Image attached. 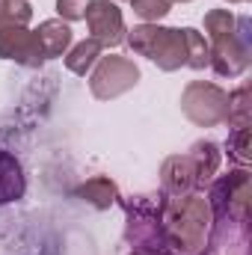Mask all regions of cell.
I'll return each mask as SVG.
<instances>
[{
    "label": "cell",
    "mask_w": 252,
    "mask_h": 255,
    "mask_svg": "<svg viewBox=\"0 0 252 255\" xmlns=\"http://www.w3.org/2000/svg\"><path fill=\"white\" fill-rule=\"evenodd\" d=\"M211 205L199 193L172 196L160 205L163 247L172 255H202L211 232Z\"/></svg>",
    "instance_id": "cell-1"
},
{
    "label": "cell",
    "mask_w": 252,
    "mask_h": 255,
    "mask_svg": "<svg viewBox=\"0 0 252 255\" xmlns=\"http://www.w3.org/2000/svg\"><path fill=\"white\" fill-rule=\"evenodd\" d=\"M125 42L133 48V54L148 57L160 71H175L187 65V48L184 36L175 27H157V24H139L125 33Z\"/></svg>",
    "instance_id": "cell-2"
},
{
    "label": "cell",
    "mask_w": 252,
    "mask_h": 255,
    "mask_svg": "<svg viewBox=\"0 0 252 255\" xmlns=\"http://www.w3.org/2000/svg\"><path fill=\"white\" fill-rule=\"evenodd\" d=\"M181 113L199 128L223 125L229 116V92L220 89L217 83L193 80L181 92Z\"/></svg>",
    "instance_id": "cell-3"
},
{
    "label": "cell",
    "mask_w": 252,
    "mask_h": 255,
    "mask_svg": "<svg viewBox=\"0 0 252 255\" xmlns=\"http://www.w3.org/2000/svg\"><path fill=\"white\" fill-rule=\"evenodd\" d=\"M252 181L247 169L229 172L214 181L211 187V217L214 220H250Z\"/></svg>",
    "instance_id": "cell-4"
},
{
    "label": "cell",
    "mask_w": 252,
    "mask_h": 255,
    "mask_svg": "<svg viewBox=\"0 0 252 255\" xmlns=\"http://www.w3.org/2000/svg\"><path fill=\"white\" fill-rule=\"evenodd\" d=\"M160 205L151 196H133L125 205L127 211V244L133 250H160L163 253V232H160Z\"/></svg>",
    "instance_id": "cell-5"
},
{
    "label": "cell",
    "mask_w": 252,
    "mask_h": 255,
    "mask_svg": "<svg viewBox=\"0 0 252 255\" xmlns=\"http://www.w3.org/2000/svg\"><path fill=\"white\" fill-rule=\"evenodd\" d=\"M139 83V68L133 65V60L127 57H101L92 77H89V92L98 98V101H110V98H119L125 95L127 89H133Z\"/></svg>",
    "instance_id": "cell-6"
},
{
    "label": "cell",
    "mask_w": 252,
    "mask_h": 255,
    "mask_svg": "<svg viewBox=\"0 0 252 255\" xmlns=\"http://www.w3.org/2000/svg\"><path fill=\"white\" fill-rule=\"evenodd\" d=\"M250 21L238 18V30L211 39V65L220 77H241L250 68Z\"/></svg>",
    "instance_id": "cell-7"
},
{
    "label": "cell",
    "mask_w": 252,
    "mask_h": 255,
    "mask_svg": "<svg viewBox=\"0 0 252 255\" xmlns=\"http://www.w3.org/2000/svg\"><path fill=\"white\" fill-rule=\"evenodd\" d=\"M86 24H89V33L92 39L101 45V48H116L125 42V18H122V9L110 0H92L89 9H86Z\"/></svg>",
    "instance_id": "cell-8"
},
{
    "label": "cell",
    "mask_w": 252,
    "mask_h": 255,
    "mask_svg": "<svg viewBox=\"0 0 252 255\" xmlns=\"http://www.w3.org/2000/svg\"><path fill=\"white\" fill-rule=\"evenodd\" d=\"M0 60H12L27 68H39L45 63V54L39 48V39L27 27H3L0 30Z\"/></svg>",
    "instance_id": "cell-9"
},
{
    "label": "cell",
    "mask_w": 252,
    "mask_h": 255,
    "mask_svg": "<svg viewBox=\"0 0 252 255\" xmlns=\"http://www.w3.org/2000/svg\"><path fill=\"white\" fill-rule=\"evenodd\" d=\"M160 184H163V193H169V196H184L196 187V169H193L190 154H175V157L163 160Z\"/></svg>",
    "instance_id": "cell-10"
},
{
    "label": "cell",
    "mask_w": 252,
    "mask_h": 255,
    "mask_svg": "<svg viewBox=\"0 0 252 255\" xmlns=\"http://www.w3.org/2000/svg\"><path fill=\"white\" fill-rule=\"evenodd\" d=\"M39 39V48L45 54V60L51 57H63L65 51L71 48V27L65 24L63 18H48L39 24V30H33Z\"/></svg>",
    "instance_id": "cell-11"
},
{
    "label": "cell",
    "mask_w": 252,
    "mask_h": 255,
    "mask_svg": "<svg viewBox=\"0 0 252 255\" xmlns=\"http://www.w3.org/2000/svg\"><path fill=\"white\" fill-rule=\"evenodd\" d=\"M24 190H27V178H24L18 157L9 154L6 148H0V205L18 202Z\"/></svg>",
    "instance_id": "cell-12"
},
{
    "label": "cell",
    "mask_w": 252,
    "mask_h": 255,
    "mask_svg": "<svg viewBox=\"0 0 252 255\" xmlns=\"http://www.w3.org/2000/svg\"><path fill=\"white\" fill-rule=\"evenodd\" d=\"M187 154H190V160H193V169H196V187L208 184L217 175V169H220V148L214 142L202 139V142H196L190 148Z\"/></svg>",
    "instance_id": "cell-13"
},
{
    "label": "cell",
    "mask_w": 252,
    "mask_h": 255,
    "mask_svg": "<svg viewBox=\"0 0 252 255\" xmlns=\"http://www.w3.org/2000/svg\"><path fill=\"white\" fill-rule=\"evenodd\" d=\"M74 193H77L83 202H89L92 208H98V211H107V208L119 199V187H116L110 178H104V175L83 181V184H80Z\"/></svg>",
    "instance_id": "cell-14"
},
{
    "label": "cell",
    "mask_w": 252,
    "mask_h": 255,
    "mask_svg": "<svg viewBox=\"0 0 252 255\" xmlns=\"http://www.w3.org/2000/svg\"><path fill=\"white\" fill-rule=\"evenodd\" d=\"M98 60H101V45H98L95 39H83V42H77V45L65 54V68L83 77Z\"/></svg>",
    "instance_id": "cell-15"
},
{
    "label": "cell",
    "mask_w": 252,
    "mask_h": 255,
    "mask_svg": "<svg viewBox=\"0 0 252 255\" xmlns=\"http://www.w3.org/2000/svg\"><path fill=\"white\" fill-rule=\"evenodd\" d=\"M181 36H184L190 68H205V65H211V45H208V39H205L199 30H193V27H184Z\"/></svg>",
    "instance_id": "cell-16"
},
{
    "label": "cell",
    "mask_w": 252,
    "mask_h": 255,
    "mask_svg": "<svg viewBox=\"0 0 252 255\" xmlns=\"http://www.w3.org/2000/svg\"><path fill=\"white\" fill-rule=\"evenodd\" d=\"M226 122L232 125V130L235 128H250L252 110H250V86L247 83L229 95V116H226Z\"/></svg>",
    "instance_id": "cell-17"
},
{
    "label": "cell",
    "mask_w": 252,
    "mask_h": 255,
    "mask_svg": "<svg viewBox=\"0 0 252 255\" xmlns=\"http://www.w3.org/2000/svg\"><path fill=\"white\" fill-rule=\"evenodd\" d=\"M33 18V6L27 0H0V30L3 27H27Z\"/></svg>",
    "instance_id": "cell-18"
},
{
    "label": "cell",
    "mask_w": 252,
    "mask_h": 255,
    "mask_svg": "<svg viewBox=\"0 0 252 255\" xmlns=\"http://www.w3.org/2000/svg\"><path fill=\"white\" fill-rule=\"evenodd\" d=\"M205 30H208V39H220V36H229L238 30V18L229 12V9H211L205 15Z\"/></svg>",
    "instance_id": "cell-19"
},
{
    "label": "cell",
    "mask_w": 252,
    "mask_h": 255,
    "mask_svg": "<svg viewBox=\"0 0 252 255\" xmlns=\"http://www.w3.org/2000/svg\"><path fill=\"white\" fill-rule=\"evenodd\" d=\"M250 142H252L250 128H235V130L229 133V142H226V148H229V157H232L235 163L247 166V163H250Z\"/></svg>",
    "instance_id": "cell-20"
},
{
    "label": "cell",
    "mask_w": 252,
    "mask_h": 255,
    "mask_svg": "<svg viewBox=\"0 0 252 255\" xmlns=\"http://www.w3.org/2000/svg\"><path fill=\"white\" fill-rule=\"evenodd\" d=\"M130 6H133V12H136L145 24H157L160 18L169 15L172 0H130Z\"/></svg>",
    "instance_id": "cell-21"
},
{
    "label": "cell",
    "mask_w": 252,
    "mask_h": 255,
    "mask_svg": "<svg viewBox=\"0 0 252 255\" xmlns=\"http://www.w3.org/2000/svg\"><path fill=\"white\" fill-rule=\"evenodd\" d=\"M89 3L92 0H57V12L65 21H80V18H86Z\"/></svg>",
    "instance_id": "cell-22"
},
{
    "label": "cell",
    "mask_w": 252,
    "mask_h": 255,
    "mask_svg": "<svg viewBox=\"0 0 252 255\" xmlns=\"http://www.w3.org/2000/svg\"><path fill=\"white\" fill-rule=\"evenodd\" d=\"M130 255H166V253H160V250H133Z\"/></svg>",
    "instance_id": "cell-23"
},
{
    "label": "cell",
    "mask_w": 252,
    "mask_h": 255,
    "mask_svg": "<svg viewBox=\"0 0 252 255\" xmlns=\"http://www.w3.org/2000/svg\"><path fill=\"white\" fill-rule=\"evenodd\" d=\"M229 3H247V0H229Z\"/></svg>",
    "instance_id": "cell-24"
},
{
    "label": "cell",
    "mask_w": 252,
    "mask_h": 255,
    "mask_svg": "<svg viewBox=\"0 0 252 255\" xmlns=\"http://www.w3.org/2000/svg\"><path fill=\"white\" fill-rule=\"evenodd\" d=\"M175 3H187V0H175Z\"/></svg>",
    "instance_id": "cell-25"
}]
</instances>
